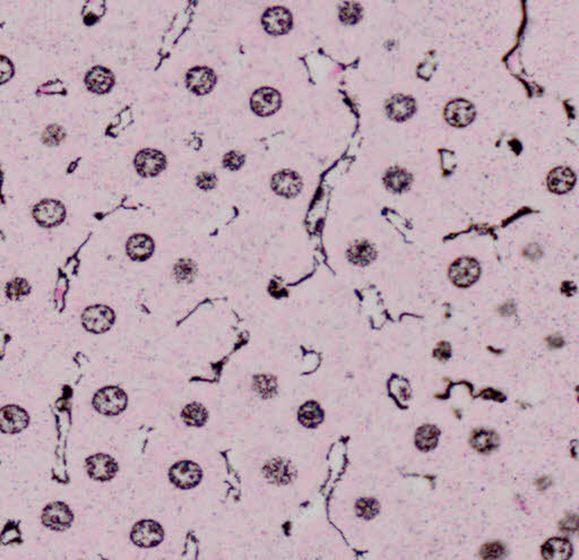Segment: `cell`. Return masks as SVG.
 Instances as JSON below:
<instances>
[{"label":"cell","instance_id":"cell-34","mask_svg":"<svg viewBox=\"0 0 579 560\" xmlns=\"http://www.w3.org/2000/svg\"><path fill=\"white\" fill-rule=\"evenodd\" d=\"M505 554V549L499 542H491L481 549V557L484 559H500Z\"/></svg>","mask_w":579,"mask_h":560},{"label":"cell","instance_id":"cell-33","mask_svg":"<svg viewBox=\"0 0 579 560\" xmlns=\"http://www.w3.org/2000/svg\"><path fill=\"white\" fill-rule=\"evenodd\" d=\"M246 156L238 151L226 153L223 158V167L228 170L238 171L245 164Z\"/></svg>","mask_w":579,"mask_h":560},{"label":"cell","instance_id":"cell-14","mask_svg":"<svg viewBox=\"0 0 579 560\" xmlns=\"http://www.w3.org/2000/svg\"><path fill=\"white\" fill-rule=\"evenodd\" d=\"M87 473L96 481H109L118 472V464L111 456L95 454L86 460Z\"/></svg>","mask_w":579,"mask_h":560},{"label":"cell","instance_id":"cell-6","mask_svg":"<svg viewBox=\"0 0 579 560\" xmlns=\"http://www.w3.org/2000/svg\"><path fill=\"white\" fill-rule=\"evenodd\" d=\"M480 265L471 257H461L452 263L450 269V280L459 288H468L473 284L480 278Z\"/></svg>","mask_w":579,"mask_h":560},{"label":"cell","instance_id":"cell-21","mask_svg":"<svg viewBox=\"0 0 579 560\" xmlns=\"http://www.w3.org/2000/svg\"><path fill=\"white\" fill-rule=\"evenodd\" d=\"M385 186L393 192H403L410 188L412 183V176L402 168L393 167L386 172L384 177Z\"/></svg>","mask_w":579,"mask_h":560},{"label":"cell","instance_id":"cell-37","mask_svg":"<svg viewBox=\"0 0 579 560\" xmlns=\"http://www.w3.org/2000/svg\"><path fill=\"white\" fill-rule=\"evenodd\" d=\"M360 514L365 517H372L377 513V505L374 500H362L358 505Z\"/></svg>","mask_w":579,"mask_h":560},{"label":"cell","instance_id":"cell-9","mask_svg":"<svg viewBox=\"0 0 579 560\" xmlns=\"http://www.w3.org/2000/svg\"><path fill=\"white\" fill-rule=\"evenodd\" d=\"M74 521V514L64 503H53L44 508L42 522L53 531H65L71 527Z\"/></svg>","mask_w":579,"mask_h":560},{"label":"cell","instance_id":"cell-35","mask_svg":"<svg viewBox=\"0 0 579 560\" xmlns=\"http://www.w3.org/2000/svg\"><path fill=\"white\" fill-rule=\"evenodd\" d=\"M196 185L204 192L212 190L217 187V177L212 172H201L196 178Z\"/></svg>","mask_w":579,"mask_h":560},{"label":"cell","instance_id":"cell-29","mask_svg":"<svg viewBox=\"0 0 579 560\" xmlns=\"http://www.w3.org/2000/svg\"><path fill=\"white\" fill-rule=\"evenodd\" d=\"M31 292V285L24 279H14L6 287L7 297L12 300H19Z\"/></svg>","mask_w":579,"mask_h":560},{"label":"cell","instance_id":"cell-1","mask_svg":"<svg viewBox=\"0 0 579 560\" xmlns=\"http://www.w3.org/2000/svg\"><path fill=\"white\" fill-rule=\"evenodd\" d=\"M127 394L117 386L103 387L94 395L93 406L101 415H120L127 408Z\"/></svg>","mask_w":579,"mask_h":560},{"label":"cell","instance_id":"cell-3","mask_svg":"<svg viewBox=\"0 0 579 560\" xmlns=\"http://www.w3.org/2000/svg\"><path fill=\"white\" fill-rule=\"evenodd\" d=\"M33 217L39 226L55 228L65 221V205L57 199H44L33 208Z\"/></svg>","mask_w":579,"mask_h":560},{"label":"cell","instance_id":"cell-12","mask_svg":"<svg viewBox=\"0 0 579 560\" xmlns=\"http://www.w3.org/2000/svg\"><path fill=\"white\" fill-rule=\"evenodd\" d=\"M474 117H475V108L470 101H466V100H452L445 109V118L447 123L454 127H466L474 120Z\"/></svg>","mask_w":579,"mask_h":560},{"label":"cell","instance_id":"cell-17","mask_svg":"<svg viewBox=\"0 0 579 560\" xmlns=\"http://www.w3.org/2000/svg\"><path fill=\"white\" fill-rule=\"evenodd\" d=\"M416 103L411 96L395 94L386 105L388 117L395 121H405L414 115Z\"/></svg>","mask_w":579,"mask_h":560},{"label":"cell","instance_id":"cell-7","mask_svg":"<svg viewBox=\"0 0 579 560\" xmlns=\"http://www.w3.org/2000/svg\"><path fill=\"white\" fill-rule=\"evenodd\" d=\"M135 169L142 177H155L161 174L167 167L165 154L158 150H142L134 160Z\"/></svg>","mask_w":579,"mask_h":560},{"label":"cell","instance_id":"cell-32","mask_svg":"<svg viewBox=\"0 0 579 560\" xmlns=\"http://www.w3.org/2000/svg\"><path fill=\"white\" fill-rule=\"evenodd\" d=\"M102 5H104V3H100V6H102ZM100 6L98 7V8H94V7H95V3H85V7H84L83 12H82L84 23H85V24L94 25L95 23L99 22L101 17H102L103 14H104V10L96 12V10H101Z\"/></svg>","mask_w":579,"mask_h":560},{"label":"cell","instance_id":"cell-24","mask_svg":"<svg viewBox=\"0 0 579 560\" xmlns=\"http://www.w3.org/2000/svg\"><path fill=\"white\" fill-rule=\"evenodd\" d=\"M438 437H439V431L437 428L432 424H428L419 429L415 437V443L421 451L428 452L437 446Z\"/></svg>","mask_w":579,"mask_h":560},{"label":"cell","instance_id":"cell-10","mask_svg":"<svg viewBox=\"0 0 579 560\" xmlns=\"http://www.w3.org/2000/svg\"><path fill=\"white\" fill-rule=\"evenodd\" d=\"M261 24L267 33L272 35H282L288 33L292 28V15L286 8L273 7L264 12Z\"/></svg>","mask_w":579,"mask_h":560},{"label":"cell","instance_id":"cell-13","mask_svg":"<svg viewBox=\"0 0 579 560\" xmlns=\"http://www.w3.org/2000/svg\"><path fill=\"white\" fill-rule=\"evenodd\" d=\"M201 471L199 465L190 461L179 462L171 467L170 479L181 489H190L201 481Z\"/></svg>","mask_w":579,"mask_h":560},{"label":"cell","instance_id":"cell-38","mask_svg":"<svg viewBox=\"0 0 579 560\" xmlns=\"http://www.w3.org/2000/svg\"><path fill=\"white\" fill-rule=\"evenodd\" d=\"M434 356H436L437 359L441 360V361H445V360L448 359L450 356V344L440 343L439 345H438L437 349L434 350Z\"/></svg>","mask_w":579,"mask_h":560},{"label":"cell","instance_id":"cell-36","mask_svg":"<svg viewBox=\"0 0 579 560\" xmlns=\"http://www.w3.org/2000/svg\"><path fill=\"white\" fill-rule=\"evenodd\" d=\"M0 73H1V83H6L14 75V66L10 59L5 56L0 58Z\"/></svg>","mask_w":579,"mask_h":560},{"label":"cell","instance_id":"cell-18","mask_svg":"<svg viewBox=\"0 0 579 560\" xmlns=\"http://www.w3.org/2000/svg\"><path fill=\"white\" fill-rule=\"evenodd\" d=\"M154 240L149 235H144V233L131 235L128 239L127 245H126L128 256L131 260H138V262L149 260L154 253Z\"/></svg>","mask_w":579,"mask_h":560},{"label":"cell","instance_id":"cell-5","mask_svg":"<svg viewBox=\"0 0 579 560\" xmlns=\"http://www.w3.org/2000/svg\"><path fill=\"white\" fill-rule=\"evenodd\" d=\"M282 105V96L272 87H261L251 96V110L259 117H268L279 111Z\"/></svg>","mask_w":579,"mask_h":560},{"label":"cell","instance_id":"cell-4","mask_svg":"<svg viewBox=\"0 0 579 560\" xmlns=\"http://www.w3.org/2000/svg\"><path fill=\"white\" fill-rule=\"evenodd\" d=\"M304 187V183L297 172L293 170H284L276 172L270 179V188L276 195L283 199H295Z\"/></svg>","mask_w":579,"mask_h":560},{"label":"cell","instance_id":"cell-15","mask_svg":"<svg viewBox=\"0 0 579 560\" xmlns=\"http://www.w3.org/2000/svg\"><path fill=\"white\" fill-rule=\"evenodd\" d=\"M28 412L17 406H6L1 408L0 428L5 433H17L28 426Z\"/></svg>","mask_w":579,"mask_h":560},{"label":"cell","instance_id":"cell-19","mask_svg":"<svg viewBox=\"0 0 579 560\" xmlns=\"http://www.w3.org/2000/svg\"><path fill=\"white\" fill-rule=\"evenodd\" d=\"M576 183V176L569 168H555L549 174L548 187L555 194H566Z\"/></svg>","mask_w":579,"mask_h":560},{"label":"cell","instance_id":"cell-39","mask_svg":"<svg viewBox=\"0 0 579 560\" xmlns=\"http://www.w3.org/2000/svg\"><path fill=\"white\" fill-rule=\"evenodd\" d=\"M550 343L552 347H560L562 345V340L560 338H550Z\"/></svg>","mask_w":579,"mask_h":560},{"label":"cell","instance_id":"cell-28","mask_svg":"<svg viewBox=\"0 0 579 560\" xmlns=\"http://www.w3.org/2000/svg\"><path fill=\"white\" fill-rule=\"evenodd\" d=\"M254 388L263 397H270L276 392V379L270 374H258L254 378Z\"/></svg>","mask_w":579,"mask_h":560},{"label":"cell","instance_id":"cell-2","mask_svg":"<svg viewBox=\"0 0 579 560\" xmlns=\"http://www.w3.org/2000/svg\"><path fill=\"white\" fill-rule=\"evenodd\" d=\"M115 313L111 308L102 305L87 307L82 315V323L86 331L101 334L109 331L115 323Z\"/></svg>","mask_w":579,"mask_h":560},{"label":"cell","instance_id":"cell-20","mask_svg":"<svg viewBox=\"0 0 579 560\" xmlns=\"http://www.w3.org/2000/svg\"><path fill=\"white\" fill-rule=\"evenodd\" d=\"M377 251L375 247L366 240H360L351 246L347 251V260L356 267H368L376 260Z\"/></svg>","mask_w":579,"mask_h":560},{"label":"cell","instance_id":"cell-22","mask_svg":"<svg viewBox=\"0 0 579 560\" xmlns=\"http://www.w3.org/2000/svg\"><path fill=\"white\" fill-rule=\"evenodd\" d=\"M573 554V548L566 539L555 538L545 542L542 547V554L548 560L569 559Z\"/></svg>","mask_w":579,"mask_h":560},{"label":"cell","instance_id":"cell-26","mask_svg":"<svg viewBox=\"0 0 579 560\" xmlns=\"http://www.w3.org/2000/svg\"><path fill=\"white\" fill-rule=\"evenodd\" d=\"M183 419L188 426H194V427H201L208 420V411L205 410L204 406L197 403H192L190 406H187L183 408Z\"/></svg>","mask_w":579,"mask_h":560},{"label":"cell","instance_id":"cell-31","mask_svg":"<svg viewBox=\"0 0 579 560\" xmlns=\"http://www.w3.org/2000/svg\"><path fill=\"white\" fill-rule=\"evenodd\" d=\"M340 19L345 24H356L361 19V7L359 3H344L340 10Z\"/></svg>","mask_w":579,"mask_h":560},{"label":"cell","instance_id":"cell-27","mask_svg":"<svg viewBox=\"0 0 579 560\" xmlns=\"http://www.w3.org/2000/svg\"><path fill=\"white\" fill-rule=\"evenodd\" d=\"M174 274L176 280L179 282L190 283L194 281L197 274V265L190 258H183L178 260L174 267Z\"/></svg>","mask_w":579,"mask_h":560},{"label":"cell","instance_id":"cell-25","mask_svg":"<svg viewBox=\"0 0 579 560\" xmlns=\"http://www.w3.org/2000/svg\"><path fill=\"white\" fill-rule=\"evenodd\" d=\"M322 420V411L320 404L308 402L301 406L299 411V421L306 427H316Z\"/></svg>","mask_w":579,"mask_h":560},{"label":"cell","instance_id":"cell-16","mask_svg":"<svg viewBox=\"0 0 579 560\" xmlns=\"http://www.w3.org/2000/svg\"><path fill=\"white\" fill-rule=\"evenodd\" d=\"M115 75L103 66H95L85 76L87 90L95 94H106L115 85Z\"/></svg>","mask_w":579,"mask_h":560},{"label":"cell","instance_id":"cell-11","mask_svg":"<svg viewBox=\"0 0 579 560\" xmlns=\"http://www.w3.org/2000/svg\"><path fill=\"white\" fill-rule=\"evenodd\" d=\"M217 74L208 67H194L187 73L186 84L188 90L196 96H205L210 93L217 84Z\"/></svg>","mask_w":579,"mask_h":560},{"label":"cell","instance_id":"cell-23","mask_svg":"<svg viewBox=\"0 0 579 560\" xmlns=\"http://www.w3.org/2000/svg\"><path fill=\"white\" fill-rule=\"evenodd\" d=\"M498 442L496 433L484 429L474 431L471 437V445L480 453L493 452L498 446Z\"/></svg>","mask_w":579,"mask_h":560},{"label":"cell","instance_id":"cell-8","mask_svg":"<svg viewBox=\"0 0 579 560\" xmlns=\"http://www.w3.org/2000/svg\"><path fill=\"white\" fill-rule=\"evenodd\" d=\"M163 529L154 521H140L134 526L131 541L142 548H152L163 540Z\"/></svg>","mask_w":579,"mask_h":560},{"label":"cell","instance_id":"cell-30","mask_svg":"<svg viewBox=\"0 0 579 560\" xmlns=\"http://www.w3.org/2000/svg\"><path fill=\"white\" fill-rule=\"evenodd\" d=\"M65 136V130L59 125H50L42 134V142L48 146H58Z\"/></svg>","mask_w":579,"mask_h":560}]
</instances>
